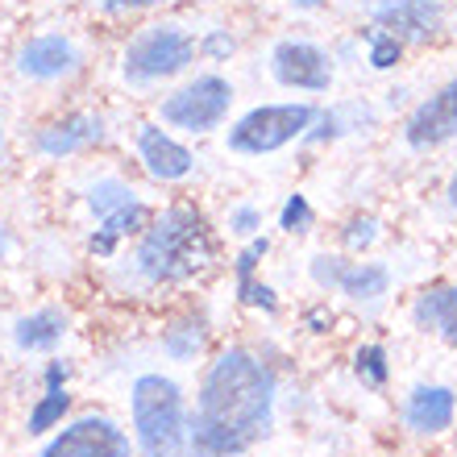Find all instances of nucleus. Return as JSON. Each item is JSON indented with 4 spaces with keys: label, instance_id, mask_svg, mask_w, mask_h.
Returning a JSON list of instances; mask_svg holds the SVG:
<instances>
[{
    "label": "nucleus",
    "instance_id": "1",
    "mask_svg": "<svg viewBox=\"0 0 457 457\" xmlns=\"http://www.w3.org/2000/svg\"><path fill=\"white\" fill-rule=\"evenodd\" d=\"M275 420V374L245 349H225L208 366L192 416L200 457H237L262 441Z\"/></svg>",
    "mask_w": 457,
    "mask_h": 457
},
{
    "label": "nucleus",
    "instance_id": "2",
    "mask_svg": "<svg viewBox=\"0 0 457 457\" xmlns=\"http://www.w3.org/2000/svg\"><path fill=\"white\" fill-rule=\"evenodd\" d=\"M212 258V233L195 208H167L154 225H145L137 245V270L150 283H183L200 275Z\"/></svg>",
    "mask_w": 457,
    "mask_h": 457
},
{
    "label": "nucleus",
    "instance_id": "3",
    "mask_svg": "<svg viewBox=\"0 0 457 457\" xmlns=\"http://www.w3.org/2000/svg\"><path fill=\"white\" fill-rule=\"evenodd\" d=\"M133 428L142 457H200L192 445V420L183 408L179 383L162 374H142L129 395Z\"/></svg>",
    "mask_w": 457,
    "mask_h": 457
},
{
    "label": "nucleus",
    "instance_id": "4",
    "mask_svg": "<svg viewBox=\"0 0 457 457\" xmlns=\"http://www.w3.org/2000/svg\"><path fill=\"white\" fill-rule=\"evenodd\" d=\"M320 112L312 104H262V109L245 112V117L228 129V150L237 154H275L283 145H291L295 137L316 125Z\"/></svg>",
    "mask_w": 457,
    "mask_h": 457
},
{
    "label": "nucleus",
    "instance_id": "5",
    "mask_svg": "<svg viewBox=\"0 0 457 457\" xmlns=\"http://www.w3.org/2000/svg\"><path fill=\"white\" fill-rule=\"evenodd\" d=\"M195 59V37L179 25H150L125 46V79L133 84H154L179 75Z\"/></svg>",
    "mask_w": 457,
    "mask_h": 457
},
{
    "label": "nucleus",
    "instance_id": "6",
    "mask_svg": "<svg viewBox=\"0 0 457 457\" xmlns=\"http://www.w3.org/2000/svg\"><path fill=\"white\" fill-rule=\"evenodd\" d=\"M228 104H233L228 79H220V75H200L195 84L179 87L175 96L162 100V120L175 125V129H187V133H208L228 117Z\"/></svg>",
    "mask_w": 457,
    "mask_h": 457
},
{
    "label": "nucleus",
    "instance_id": "7",
    "mask_svg": "<svg viewBox=\"0 0 457 457\" xmlns=\"http://www.w3.org/2000/svg\"><path fill=\"white\" fill-rule=\"evenodd\" d=\"M87 208H92L100 220V233L92 237V253H112L117 237L145 228L142 200L133 195L129 183H120V179H100L96 187L87 192Z\"/></svg>",
    "mask_w": 457,
    "mask_h": 457
},
{
    "label": "nucleus",
    "instance_id": "8",
    "mask_svg": "<svg viewBox=\"0 0 457 457\" xmlns=\"http://www.w3.org/2000/svg\"><path fill=\"white\" fill-rule=\"evenodd\" d=\"M42 457H129V436L104 416H84V420L67 424L42 449Z\"/></svg>",
    "mask_w": 457,
    "mask_h": 457
},
{
    "label": "nucleus",
    "instance_id": "9",
    "mask_svg": "<svg viewBox=\"0 0 457 457\" xmlns=\"http://www.w3.org/2000/svg\"><path fill=\"white\" fill-rule=\"evenodd\" d=\"M270 71L283 87H300V92H328L333 84V62L312 42H278L270 54Z\"/></svg>",
    "mask_w": 457,
    "mask_h": 457
},
{
    "label": "nucleus",
    "instance_id": "10",
    "mask_svg": "<svg viewBox=\"0 0 457 457\" xmlns=\"http://www.w3.org/2000/svg\"><path fill=\"white\" fill-rule=\"evenodd\" d=\"M403 133H408V145H416V150H428V145H441L449 137H457V75L436 96H428L420 109L411 112Z\"/></svg>",
    "mask_w": 457,
    "mask_h": 457
},
{
    "label": "nucleus",
    "instance_id": "11",
    "mask_svg": "<svg viewBox=\"0 0 457 457\" xmlns=\"http://www.w3.org/2000/svg\"><path fill=\"white\" fill-rule=\"evenodd\" d=\"M374 21L383 25L386 34H395L399 42H428L441 29V4L436 0H374L370 4Z\"/></svg>",
    "mask_w": 457,
    "mask_h": 457
},
{
    "label": "nucleus",
    "instance_id": "12",
    "mask_svg": "<svg viewBox=\"0 0 457 457\" xmlns=\"http://www.w3.org/2000/svg\"><path fill=\"white\" fill-rule=\"evenodd\" d=\"M137 154H142L145 170L154 175V179L162 183H175V179H187L195 167V158L187 145H179L170 133H162L158 125H145L142 133H137Z\"/></svg>",
    "mask_w": 457,
    "mask_h": 457
},
{
    "label": "nucleus",
    "instance_id": "13",
    "mask_svg": "<svg viewBox=\"0 0 457 457\" xmlns=\"http://www.w3.org/2000/svg\"><path fill=\"white\" fill-rule=\"evenodd\" d=\"M17 67H21V75H29V79H62V75H71L75 67H79V50L62 34H46V37L25 42Z\"/></svg>",
    "mask_w": 457,
    "mask_h": 457
},
{
    "label": "nucleus",
    "instance_id": "14",
    "mask_svg": "<svg viewBox=\"0 0 457 457\" xmlns=\"http://www.w3.org/2000/svg\"><path fill=\"white\" fill-rule=\"evenodd\" d=\"M100 137H104V120L96 112H71V117L54 120V125H46L37 133V150L50 158H62V154H75V150H87Z\"/></svg>",
    "mask_w": 457,
    "mask_h": 457
},
{
    "label": "nucleus",
    "instance_id": "15",
    "mask_svg": "<svg viewBox=\"0 0 457 457\" xmlns=\"http://www.w3.org/2000/svg\"><path fill=\"white\" fill-rule=\"evenodd\" d=\"M457 399L449 386H416L403 403V420L411 433H445L453 424Z\"/></svg>",
    "mask_w": 457,
    "mask_h": 457
},
{
    "label": "nucleus",
    "instance_id": "16",
    "mask_svg": "<svg viewBox=\"0 0 457 457\" xmlns=\"http://www.w3.org/2000/svg\"><path fill=\"white\" fill-rule=\"evenodd\" d=\"M411 316H416V325L436 328V333L457 349V287L424 291L420 300L411 303Z\"/></svg>",
    "mask_w": 457,
    "mask_h": 457
},
{
    "label": "nucleus",
    "instance_id": "17",
    "mask_svg": "<svg viewBox=\"0 0 457 457\" xmlns=\"http://www.w3.org/2000/svg\"><path fill=\"white\" fill-rule=\"evenodd\" d=\"M266 250H270V241H266V237H253L250 245L237 253V295H241V303H253V308H266V312H275V303H278L275 291L253 278V270H258V262L266 258Z\"/></svg>",
    "mask_w": 457,
    "mask_h": 457
},
{
    "label": "nucleus",
    "instance_id": "18",
    "mask_svg": "<svg viewBox=\"0 0 457 457\" xmlns=\"http://www.w3.org/2000/svg\"><path fill=\"white\" fill-rule=\"evenodd\" d=\"M62 333H67V316H62L59 308H42V312L17 320L12 341L21 349H54L62 341Z\"/></svg>",
    "mask_w": 457,
    "mask_h": 457
},
{
    "label": "nucleus",
    "instance_id": "19",
    "mask_svg": "<svg viewBox=\"0 0 457 457\" xmlns=\"http://www.w3.org/2000/svg\"><path fill=\"white\" fill-rule=\"evenodd\" d=\"M386 283H391V275L378 262H353L341 275V291L349 300H378V295H386Z\"/></svg>",
    "mask_w": 457,
    "mask_h": 457
},
{
    "label": "nucleus",
    "instance_id": "20",
    "mask_svg": "<svg viewBox=\"0 0 457 457\" xmlns=\"http://www.w3.org/2000/svg\"><path fill=\"white\" fill-rule=\"evenodd\" d=\"M67 408H71V395H67V386H54V391H46V395L37 399V408L29 411V436L46 433V428H54V424L67 416Z\"/></svg>",
    "mask_w": 457,
    "mask_h": 457
},
{
    "label": "nucleus",
    "instance_id": "21",
    "mask_svg": "<svg viewBox=\"0 0 457 457\" xmlns=\"http://www.w3.org/2000/svg\"><path fill=\"white\" fill-rule=\"evenodd\" d=\"M353 370H358V378H366L370 386H383L386 383V353H383V345H361L358 353H353Z\"/></svg>",
    "mask_w": 457,
    "mask_h": 457
},
{
    "label": "nucleus",
    "instance_id": "22",
    "mask_svg": "<svg viewBox=\"0 0 457 457\" xmlns=\"http://www.w3.org/2000/svg\"><path fill=\"white\" fill-rule=\"evenodd\" d=\"M399 50H403V42H399L395 34L374 29V34H370V67H378V71L395 67V62H399Z\"/></svg>",
    "mask_w": 457,
    "mask_h": 457
},
{
    "label": "nucleus",
    "instance_id": "23",
    "mask_svg": "<svg viewBox=\"0 0 457 457\" xmlns=\"http://www.w3.org/2000/svg\"><path fill=\"white\" fill-rule=\"evenodd\" d=\"M200 341H204V333H200V325H179V328H170L167 333V349H170V358H192L195 349H200Z\"/></svg>",
    "mask_w": 457,
    "mask_h": 457
},
{
    "label": "nucleus",
    "instance_id": "24",
    "mask_svg": "<svg viewBox=\"0 0 457 457\" xmlns=\"http://www.w3.org/2000/svg\"><path fill=\"white\" fill-rule=\"evenodd\" d=\"M312 225V208L303 195H291L287 204H283V217H278V228H287V233H303V228Z\"/></svg>",
    "mask_w": 457,
    "mask_h": 457
},
{
    "label": "nucleus",
    "instance_id": "25",
    "mask_svg": "<svg viewBox=\"0 0 457 457\" xmlns=\"http://www.w3.org/2000/svg\"><path fill=\"white\" fill-rule=\"evenodd\" d=\"M345 266L341 258H328V253H316L312 258V278L320 287H341V275H345Z\"/></svg>",
    "mask_w": 457,
    "mask_h": 457
},
{
    "label": "nucleus",
    "instance_id": "26",
    "mask_svg": "<svg viewBox=\"0 0 457 457\" xmlns=\"http://www.w3.org/2000/svg\"><path fill=\"white\" fill-rule=\"evenodd\" d=\"M374 237H378L374 217H353V220H349V228H345V245H349V250H366Z\"/></svg>",
    "mask_w": 457,
    "mask_h": 457
},
{
    "label": "nucleus",
    "instance_id": "27",
    "mask_svg": "<svg viewBox=\"0 0 457 457\" xmlns=\"http://www.w3.org/2000/svg\"><path fill=\"white\" fill-rule=\"evenodd\" d=\"M228 228L233 233H241V237H250L253 228H262V217H258V208H250V204H241L233 217H228Z\"/></svg>",
    "mask_w": 457,
    "mask_h": 457
},
{
    "label": "nucleus",
    "instance_id": "28",
    "mask_svg": "<svg viewBox=\"0 0 457 457\" xmlns=\"http://www.w3.org/2000/svg\"><path fill=\"white\" fill-rule=\"evenodd\" d=\"M67 383V366L62 361H50L46 366V391H54V386H62Z\"/></svg>",
    "mask_w": 457,
    "mask_h": 457
},
{
    "label": "nucleus",
    "instance_id": "29",
    "mask_svg": "<svg viewBox=\"0 0 457 457\" xmlns=\"http://www.w3.org/2000/svg\"><path fill=\"white\" fill-rule=\"evenodd\" d=\"M208 50H212V54H233V37L212 34V37H208Z\"/></svg>",
    "mask_w": 457,
    "mask_h": 457
},
{
    "label": "nucleus",
    "instance_id": "30",
    "mask_svg": "<svg viewBox=\"0 0 457 457\" xmlns=\"http://www.w3.org/2000/svg\"><path fill=\"white\" fill-rule=\"evenodd\" d=\"M142 4H154V0H104L109 12H120V9H142Z\"/></svg>",
    "mask_w": 457,
    "mask_h": 457
},
{
    "label": "nucleus",
    "instance_id": "31",
    "mask_svg": "<svg viewBox=\"0 0 457 457\" xmlns=\"http://www.w3.org/2000/svg\"><path fill=\"white\" fill-rule=\"evenodd\" d=\"M449 208H457V170H453V179H449Z\"/></svg>",
    "mask_w": 457,
    "mask_h": 457
},
{
    "label": "nucleus",
    "instance_id": "32",
    "mask_svg": "<svg viewBox=\"0 0 457 457\" xmlns=\"http://www.w3.org/2000/svg\"><path fill=\"white\" fill-rule=\"evenodd\" d=\"M295 9H316V4H325V0H291Z\"/></svg>",
    "mask_w": 457,
    "mask_h": 457
},
{
    "label": "nucleus",
    "instance_id": "33",
    "mask_svg": "<svg viewBox=\"0 0 457 457\" xmlns=\"http://www.w3.org/2000/svg\"><path fill=\"white\" fill-rule=\"evenodd\" d=\"M4 245H9V237H4V225H0V253H4Z\"/></svg>",
    "mask_w": 457,
    "mask_h": 457
},
{
    "label": "nucleus",
    "instance_id": "34",
    "mask_svg": "<svg viewBox=\"0 0 457 457\" xmlns=\"http://www.w3.org/2000/svg\"><path fill=\"white\" fill-rule=\"evenodd\" d=\"M0 142H4V129H0Z\"/></svg>",
    "mask_w": 457,
    "mask_h": 457
}]
</instances>
